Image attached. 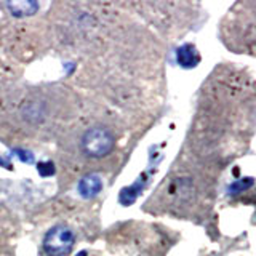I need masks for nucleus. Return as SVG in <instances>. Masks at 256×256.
I'll return each mask as SVG.
<instances>
[{
    "instance_id": "7",
    "label": "nucleus",
    "mask_w": 256,
    "mask_h": 256,
    "mask_svg": "<svg viewBox=\"0 0 256 256\" xmlns=\"http://www.w3.org/2000/svg\"><path fill=\"white\" fill-rule=\"evenodd\" d=\"M37 170H38V174L40 176H53L54 174V172H56V168H54V164L53 162H40L38 165H37Z\"/></svg>"
},
{
    "instance_id": "4",
    "label": "nucleus",
    "mask_w": 256,
    "mask_h": 256,
    "mask_svg": "<svg viewBox=\"0 0 256 256\" xmlns=\"http://www.w3.org/2000/svg\"><path fill=\"white\" fill-rule=\"evenodd\" d=\"M176 60H178V62L182 68H196L200 62V54L196 50L194 45L186 44L178 48V52H176Z\"/></svg>"
},
{
    "instance_id": "3",
    "label": "nucleus",
    "mask_w": 256,
    "mask_h": 256,
    "mask_svg": "<svg viewBox=\"0 0 256 256\" xmlns=\"http://www.w3.org/2000/svg\"><path fill=\"white\" fill-rule=\"evenodd\" d=\"M102 189V181L98 174H86L78 182V192L84 198H92L98 196Z\"/></svg>"
},
{
    "instance_id": "5",
    "label": "nucleus",
    "mask_w": 256,
    "mask_h": 256,
    "mask_svg": "<svg viewBox=\"0 0 256 256\" xmlns=\"http://www.w3.org/2000/svg\"><path fill=\"white\" fill-rule=\"evenodd\" d=\"M8 10L12 12L16 18H24V16H32L38 10L37 2H30V0H21V2H8Z\"/></svg>"
},
{
    "instance_id": "2",
    "label": "nucleus",
    "mask_w": 256,
    "mask_h": 256,
    "mask_svg": "<svg viewBox=\"0 0 256 256\" xmlns=\"http://www.w3.org/2000/svg\"><path fill=\"white\" fill-rule=\"evenodd\" d=\"M74 244V232L68 226H56L45 236L44 248L48 256H66L72 252Z\"/></svg>"
},
{
    "instance_id": "9",
    "label": "nucleus",
    "mask_w": 256,
    "mask_h": 256,
    "mask_svg": "<svg viewBox=\"0 0 256 256\" xmlns=\"http://www.w3.org/2000/svg\"><path fill=\"white\" fill-rule=\"evenodd\" d=\"M14 152H16V156H18V158L21 160V162H26V164L34 162V154H32V152L24 150V149H18Z\"/></svg>"
},
{
    "instance_id": "1",
    "label": "nucleus",
    "mask_w": 256,
    "mask_h": 256,
    "mask_svg": "<svg viewBox=\"0 0 256 256\" xmlns=\"http://www.w3.org/2000/svg\"><path fill=\"white\" fill-rule=\"evenodd\" d=\"M112 146H114V140H112L110 133L106 128L93 126L82 136V148L86 156L101 158L108 156Z\"/></svg>"
},
{
    "instance_id": "8",
    "label": "nucleus",
    "mask_w": 256,
    "mask_h": 256,
    "mask_svg": "<svg viewBox=\"0 0 256 256\" xmlns=\"http://www.w3.org/2000/svg\"><path fill=\"white\" fill-rule=\"evenodd\" d=\"M253 184V180L252 178H245V180H240V181H237V182H234L230 186V189L229 190H232V192H240V190H245V189H248Z\"/></svg>"
},
{
    "instance_id": "6",
    "label": "nucleus",
    "mask_w": 256,
    "mask_h": 256,
    "mask_svg": "<svg viewBox=\"0 0 256 256\" xmlns=\"http://www.w3.org/2000/svg\"><path fill=\"white\" fill-rule=\"evenodd\" d=\"M138 190H140V186L136 188V186H133V188H126V189H124L122 190V194H120V200L125 204V205H130V204H133L134 202V198L138 197Z\"/></svg>"
},
{
    "instance_id": "11",
    "label": "nucleus",
    "mask_w": 256,
    "mask_h": 256,
    "mask_svg": "<svg viewBox=\"0 0 256 256\" xmlns=\"http://www.w3.org/2000/svg\"><path fill=\"white\" fill-rule=\"evenodd\" d=\"M76 256H86V252H80V253H77Z\"/></svg>"
},
{
    "instance_id": "10",
    "label": "nucleus",
    "mask_w": 256,
    "mask_h": 256,
    "mask_svg": "<svg viewBox=\"0 0 256 256\" xmlns=\"http://www.w3.org/2000/svg\"><path fill=\"white\" fill-rule=\"evenodd\" d=\"M0 165H2L4 168H12V164L10 162H5L4 158H0Z\"/></svg>"
}]
</instances>
